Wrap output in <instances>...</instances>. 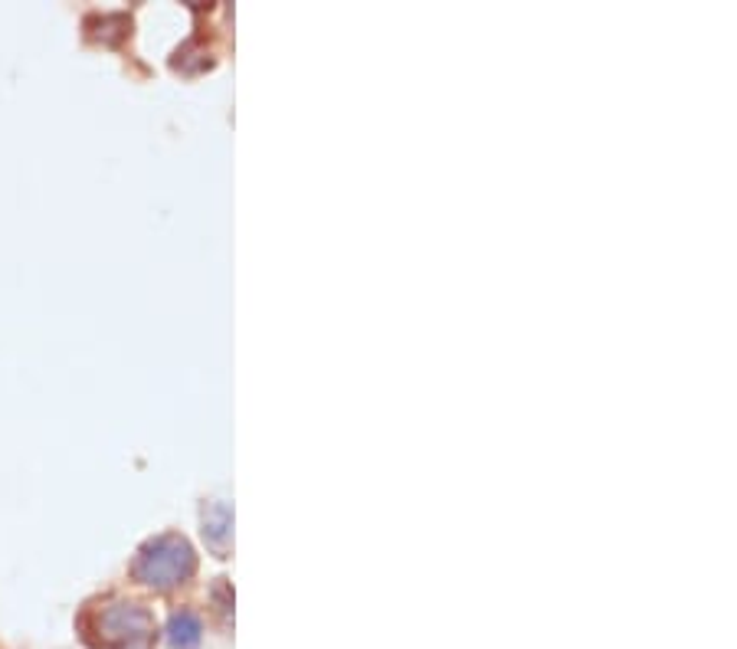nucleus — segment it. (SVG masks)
I'll return each instance as SVG.
<instances>
[{"mask_svg":"<svg viewBox=\"0 0 737 649\" xmlns=\"http://www.w3.org/2000/svg\"><path fill=\"white\" fill-rule=\"evenodd\" d=\"M194 551L184 538L177 535H161L154 541H147L145 548L139 551L135 565H132V575L139 577L147 587H174L181 580L194 575Z\"/></svg>","mask_w":737,"mask_h":649,"instance_id":"1","label":"nucleus"},{"mask_svg":"<svg viewBox=\"0 0 737 649\" xmlns=\"http://www.w3.org/2000/svg\"><path fill=\"white\" fill-rule=\"evenodd\" d=\"M99 647L105 649H147L154 640V620L139 604H112L99 617Z\"/></svg>","mask_w":737,"mask_h":649,"instance_id":"2","label":"nucleus"},{"mask_svg":"<svg viewBox=\"0 0 737 649\" xmlns=\"http://www.w3.org/2000/svg\"><path fill=\"white\" fill-rule=\"evenodd\" d=\"M171 643L181 649L187 647H197V640H201V623H197V617L194 613H177L174 620H171Z\"/></svg>","mask_w":737,"mask_h":649,"instance_id":"3","label":"nucleus"}]
</instances>
